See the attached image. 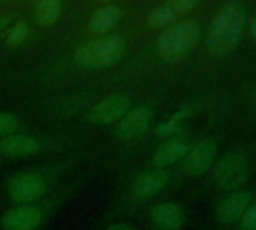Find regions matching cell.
Wrapping results in <instances>:
<instances>
[{
  "instance_id": "d6986e66",
  "label": "cell",
  "mask_w": 256,
  "mask_h": 230,
  "mask_svg": "<svg viewBox=\"0 0 256 230\" xmlns=\"http://www.w3.org/2000/svg\"><path fill=\"white\" fill-rule=\"evenodd\" d=\"M236 226L238 230H256V197L250 202Z\"/></svg>"
},
{
  "instance_id": "ffe728a7",
  "label": "cell",
  "mask_w": 256,
  "mask_h": 230,
  "mask_svg": "<svg viewBox=\"0 0 256 230\" xmlns=\"http://www.w3.org/2000/svg\"><path fill=\"white\" fill-rule=\"evenodd\" d=\"M29 35V26L24 21H18L6 35V42L11 47H17L20 45Z\"/></svg>"
},
{
  "instance_id": "e0dca14e",
  "label": "cell",
  "mask_w": 256,
  "mask_h": 230,
  "mask_svg": "<svg viewBox=\"0 0 256 230\" xmlns=\"http://www.w3.org/2000/svg\"><path fill=\"white\" fill-rule=\"evenodd\" d=\"M60 15V0H36L35 20L41 26H52Z\"/></svg>"
},
{
  "instance_id": "7a4b0ae2",
  "label": "cell",
  "mask_w": 256,
  "mask_h": 230,
  "mask_svg": "<svg viewBox=\"0 0 256 230\" xmlns=\"http://www.w3.org/2000/svg\"><path fill=\"white\" fill-rule=\"evenodd\" d=\"M94 169H83L48 196L10 206L0 212V230H44L92 181Z\"/></svg>"
},
{
  "instance_id": "8fae6325",
  "label": "cell",
  "mask_w": 256,
  "mask_h": 230,
  "mask_svg": "<svg viewBox=\"0 0 256 230\" xmlns=\"http://www.w3.org/2000/svg\"><path fill=\"white\" fill-rule=\"evenodd\" d=\"M156 110L150 104H139L128 110L124 118L114 124L113 137L120 146H133L139 143L151 130Z\"/></svg>"
},
{
  "instance_id": "d4e9b609",
  "label": "cell",
  "mask_w": 256,
  "mask_h": 230,
  "mask_svg": "<svg viewBox=\"0 0 256 230\" xmlns=\"http://www.w3.org/2000/svg\"><path fill=\"white\" fill-rule=\"evenodd\" d=\"M0 2H2V0H0Z\"/></svg>"
},
{
  "instance_id": "7402d4cb",
  "label": "cell",
  "mask_w": 256,
  "mask_h": 230,
  "mask_svg": "<svg viewBox=\"0 0 256 230\" xmlns=\"http://www.w3.org/2000/svg\"><path fill=\"white\" fill-rule=\"evenodd\" d=\"M248 33H250V36L256 41V17L250 21V24H248Z\"/></svg>"
},
{
  "instance_id": "5bb4252c",
  "label": "cell",
  "mask_w": 256,
  "mask_h": 230,
  "mask_svg": "<svg viewBox=\"0 0 256 230\" xmlns=\"http://www.w3.org/2000/svg\"><path fill=\"white\" fill-rule=\"evenodd\" d=\"M193 142L182 136H172L162 142L151 154L148 164L145 167L172 170L190 151Z\"/></svg>"
},
{
  "instance_id": "2e32d148",
  "label": "cell",
  "mask_w": 256,
  "mask_h": 230,
  "mask_svg": "<svg viewBox=\"0 0 256 230\" xmlns=\"http://www.w3.org/2000/svg\"><path fill=\"white\" fill-rule=\"evenodd\" d=\"M120 17V11L114 5H107L95 11L89 20V29L94 33H106L113 29Z\"/></svg>"
},
{
  "instance_id": "9c48e42d",
  "label": "cell",
  "mask_w": 256,
  "mask_h": 230,
  "mask_svg": "<svg viewBox=\"0 0 256 230\" xmlns=\"http://www.w3.org/2000/svg\"><path fill=\"white\" fill-rule=\"evenodd\" d=\"M130 221L146 230H184L188 223V211L176 200L157 199Z\"/></svg>"
},
{
  "instance_id": "52a82bcc",
  "label": "cell",
  "mask_w": 256,
  "mask_h": 230,
  "mask_svg": "<svg viewBox=\"0 0 256 230\" xmlns=\"http://www.w3.org/2000/svg\"><path fill=\"white\" fill-rule=\"evenodd\" d=\"M218 157V142L214 137H205L193 142L186 157L172 169V182L169 191H175L187 182L208 175Z\"/></svg>"
},
{
  "instance_id": "6da1fadb",
  "label": "cell",
  "mask_w": 256,
  "mask_h": 230,
  "mask_svg": "<svg viewBox=\"0 0 256 230\" xmlns=\"http://www.w3.org/2000/svg\"><path fill=\"white\" fill-rule=\"evenodd\" d=\"M90 160L88 148L30 161L0 182V202L8 208L42 199L77 175Z\"/></svg>"
},
{
  "instance_id": "ac0fdd59",
  "label": "cell",
  "mask_w": 256,
  "mask_h": 230,
  "mask_svg": "<svg viewBox=\"0 0 256 230\" xmlns=\"http://www.w3.org/2000/svg\"><path fill=\"white\" fill-rule=\"evenodd\" d=\"M24 131L22 119L11 111H0V139Z\"/></svg>"
},
{
  "instance_id": "277c9868",
  "label": "cell",
  "mask_w": 256,
  "mask_h": 230,
  "mask_svg": "<svg viewBox=\"0 0 256 230\" xmlns=\"http://www.w3.org/2000/svg\"><path fill=\"white\" fill-rule=\"evenodd\" d=\"M84 137L71 133H32L29 130L0 139V160L5 164L36 161L88 148Z\"/></svg>"
},
{
  "instance_id": "9a60e30c",
  "label": "cell",
  "mask_w": 256,
  "mask_h": 230,
  "mask_svg": "<svg viewBox=\"0 0 256 230\" xmlns=\"http://www.w3.org/2000/svg\"><path fill=\"white\" fill-rule=\"evenodd\" d=\"M200 0H166L158 8H156L146 20L151 29H163L175 23L181 15L192 11Z\"/></svg>"
},
{
  "instance_id": "5b68a950",
  "label": "cell",
  "mask_w": 256,
  "mask_h": 230,
  "mask_svg": "<svg viewBox=\"0 0 256 230\" xmlns=\"http://www.w3.org/2000/svg\"><path fill=\"white\" fill-rule=\"evenodd\" d=\"M254 172L256 145H240L217 157L210 172V184L222 193H230L244 188Z\"/></svg>"
},
{
  "instance_id": "4fadbf2b",
  "label": "cell",
  "mask_w": 256,
  "mask_h": 230,
  "mask_svg": "<svg viewBox=\"0 0 256 230\" xmlns=\"http://www.w3.org/2000/svg\"><path fill=\"white\" fill-rule=\"evenodd\" d=\"M132 107H133L132 99L128 95L113 93V95L102 98L95 105H92L89 108V111L86 113L84 121L88 124L96 125V127L114 125L124 118V114Z\"/></svg>"
},
{
  "instance_id": "44dd1931",
  "label": "cell",
  "mask_w": 256,
  "mask_h": 230,
  "mask_svg": "<svg viewBox=\"0 0 256 230\" xmlns=\"http://www.w3.org/2000/svg\"><path fill=\"white\" fill-rule=\"evenodd\" d=\"M101 230H146L142 226L136 224L134 221L125 220V221H114V223H108L106 226L101 227Z\"/></svg>"
},
{
  "instance_id": "cb8c5ba5",
  "label": "cell",
  "mask_w": 256,
  "mask_h": 230,
  "mask_svg": "<svg viewBox=\"0 0 256 230\" xmlns=\"http://www.w3.org/2000/svg\"><path fill=\"white\" fill-rule=\"evenodd\" d=\"M101 2H110V0H101Z\"/></svg>"
},
{
  "instance_id": "30bf717a",
  "label": "cell",
  "mask_w": 256,
  "mask_h": 230,
  "mask_svg": "<svg viewBox=\"0 0 256 230\" xmlns=\"http://www.w3.org/2000/svg\"><path fill=\"white\" fill-rule=\"evenodd\" d=\"M125 54V41L116 35L101 36L82 44L74 51V62L84 69H102L118 63Z\"/></svg>"
},
{
  "instance_id": "8992f818",
  "label": "cell",
  "mask_w": 256,
  "mask_h": 230,
  "mask_svg": "<svg viewBox=\"0 0 256 230\" xmlns=\"http://www.w3.org/2000/svg\"><path fill=\"white\" fill-rule=\"evenodd\" d=\"M246 23V9L240 2H229L216 14L206 36L210 54L223 57L235 50Z\"/></svg>"
},
{
  "instance_id": "ba28073f",
  "label": "cell",
  "mask_w": 256,
  "mask_h": 230,
  "mask_svg": "<svg viewBox=\"0 0 256 230\" xmlns=\"http://www.w3.org/2000/svg\"><path fill=\"white\" fill-rule=\"evenodd\" d=\"M200 39V26L194 20L176 21L168 26L157 39L156 51L166 63H176L186 59Z\"/></svg>"
},
{
  "instance_id": "603a6c76",
  "label": "cell",
  "mask_w": 256,
  "mask_h": 230,
  "mask_svg": "<svg viewBox=\"0 0 256 230\" xmlns=\"http://www.w3.org/2000/svg\"><path fill=\"white\" fill-rule=\"evenodd\" d=\"M2 166H6V164H5V163H4L2 160H0V167H2Z\"/></svg>"
},
{
  "instance_id": "3957f363",
  "label": "cell",
  "mask_w": 256,
  "mask_h": 230,
  "mask_svg": "<svg viewBox=\"0 0 256 230\" xmlns=\"http://www.w3.org/2000/svg\"><path fill=\"white\" fill-rule=\"evenodd\" d=\"M170 182L172 170L151 167L138 170L108 202L98 221L100 227L114 221L133 220L146 205L169 191Z\"/></svg>"
},
{
  "instance_id": "7c38bea8",
  "label": "cell",
  "mask_w": 256,
  "mask_h": 230,
  "mask_svg": "<svg viewBox=\"0 0 256 230\" xmlns=\"http://www.w3.org/2000/svg\"><path fill=\"white\" fill-rule=\"evenodd\" d=\"M256 197V185L224 193L214 205V220L220 226H234L240 221L250 202Z\"/></svg>"
}]
</instances>
